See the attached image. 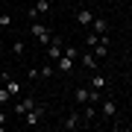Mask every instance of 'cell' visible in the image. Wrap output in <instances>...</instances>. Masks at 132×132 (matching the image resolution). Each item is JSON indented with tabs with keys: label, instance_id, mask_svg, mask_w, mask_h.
Instances as JSON below:
<instances>
[{
	"label": "cell",
	"instance_id": "cell-10",
	"mask_svg": "<svg viewBox=\"0 0 132 132\" xmlns=\"http://www.w3.org/2000/svg\"><path fill=\"white\" fill-rule=\"evenodd\" d=\"M73 100L79 106H85V103H94V100H91V88H85V85H79V88L73 91Z\"/></svg>",
	"mask_w": 132,
	"mask_h": 132
},
{
	"label": "cell",
	"instance_id": "cell-4",
	"mask_svg": "<svg viewBox=\"0 0 132 132\" xmlns=\"http://www.w3.org/2000/svg\"><path fill=\"white\" fill-rule=\"evenodd\" d=\"M62 129H82V126H88L85 123V118H82V112H71L68 118H62V123H59Z\"/></svg>",
	"mask_w": 132,
	"mask_h": 132
},
{
	"label": "cell",
	"instance_id": "cell-16",
	"mask_svg": "<svg viewBox=\"0 0 132 132\" xmlns=\"http://www.w3.org/2000/svg\"><path fill=\"white\" fill-rule=\"evenodd\" d=\"M85 41H88V47H94V44H100V41H106V44H109V35H97V32H88V38H85Z\"/></svg>",
	"mask_w": 132,
	"mask_h": 132
},
{
	"label": "cell",
	"instance_id": "cell-21",
	"mask_svg": "<svg viewBox=\"0 0 132 132\" xmlns=\"http://www.w3.org/2000/svg\"><path fill=\"white\" fill-rule=\"evenodd\" d=\"M3 103H12V94L3 88V85H0V106H3Z\"/></svg>",
	"mask_w": 132,
	"mask_h": 132
},
{
	"label": "cell",
	"instance_id": "cell-1",
	"mask_svg": "<svg viewBox=\"0 0 132 132\" xmlns=\"http://www.w3.org/2000/svg\"><path fill=\"white\" fill-rule=\"evenodd\" d=\"M29 32H32V38L38 44H41V47H47V44L53 41V35H50V29L41 24V21H29Z\"/></svg>",
	"mask_w": 132,
	"mask_h": 132
},
{
	"label": "cell",
	"instance_id": "cell-19",
	"mask_svg": "<svg viewBox=\"0 0 132 132\" xmlns=\"http://www.w3.org/2000/svg\"><path fill=\"white\" fill-rule=\"evenodd\" d=\"M12 53H15V56H24V41H21V38L12 41Z\"/></svg>",
	"mask_w": 132,
	"mask_h": 132
},
{
	"label": "cell",
	"instance_id": "cell-2",
	"mask_svg": "<svg viewBox=\"0 0 132 132\" xmlns=\"http://www.w3.org/2000/svg\"><path fill=\"white\" fill-rule=\"evenodd\" d=\"M44 114H47V109L38 103L35 109H29V112H27V114H21V118H24V123H27V126H38V123L44 120Z\"/></svg>",
	"mask_w": 132,
	"mask_h": 132
},
{
	"label": "cell",
	"instance_id": "cell-22",
	"mask_svg": "<svg viewBox=\"0 0 132 132\" xmlns=\"http://www.w3.org/2000/svg\"><path fill=\"white\" fill-rule=\"evenodd\" d=\"M65 53H68L71 59H79V50H76V47H65Z\"/></svg>",
	"mask_w": 132,
	"mask_h": 132
},
{
	"label": "cell",
	"instance_id": "cell-23",
	"mask_svg": "<svg viewBox=\"0 0 132 132\" xmlns=\"http://www.w3.org/2000/svg\"><path fill=\"white\" fill-rule=\"evenodd\" d=\"M27 76H29V79H41V73H38V68H29V73H27Z\"/></svg>",
	"mask_w": 132,
	"mask_h": 132
},
{
	"label": "cell",
	"instance_id": "cell-24",
	"mask_svg": "<svg viewBox=\"0 0 132 132\" xmlns=\"http://www.w3.org/2000/svg\"><path fill=\"white\" fill-rule=\"evenodd\" d=\"M3 126H6V112H0V132H3Z\"/></svg>",
	"mask_w": 132,
	"mask_h": 132
},
{
	"label": "cell",
	"instance_id": "cell-13",
	"mask_svg": "<svg viewBox=\"0 0 132 132\" xmlns=\"http://www.w3.org/2000/svg\"><path fill=\"white\" fill-rule=\"evenodd\" d=\"M79 62L88 68V71H97V65H100V59L94 56V53H79Z\"/></svg>",
	"mask_w": 132,
	"mask_h": 132
},
{
	"label": "cell",
	"instance_id": "cell-14",
	"mask_svg": "<svg viewBox=\"0 0 132 132\" xmlns=\"http://www.w3.org/2000/svg\"><path fill=\"white\" fill-rule=\"evenodd\" d=\"M106 85H109V82H106V76L94 71V76H91V88H94V91H106Z\"/></svg>",
	"mask_w": 132,
	"mask_h": 132
},
{
	"label": "cell",
	"instance_id": "cell-18",
	"mask_svg": "<svg viewBox=\"0 0 132 132\" xmlns=\"http://www.w3.org/2000/svg\"><path fill=\"white\" fill-rule=\"evenodd\" d=\"M82 118H85V123H91V120H94V103H85V109H82Z\"/></svg>",
	"mask_w": 132,
	"mask_h": 132
},
{
	"label": "cell",
	"instance_id": "cell-17",
	"mask_svg": "<svg viewBox=\"0 0 132 132\" xmlns=\"http://www.w3.org/2000/svg\"><path fill=\"white\" fill-rule=\"evenodd\" d=\"M38 73H41V76H53V73H56V65H53V62H44V65L38 68Z\"/></svg>",
	"mask_w": 132,
	"mask_h": 132
},
{
	"label": "cell",
	"instance_id": "cell-5",
	"mask_svg": "<svg viewBox=\"0 0 132 132\" xmlns=\"http://www.w3.org/2000/svg\"><path fill=\"white\" fill-rule=\"evenodd\" d=\"M73 18H76V24H79L82 29H91V21H94V12H91L88 6H76Z\"/></svg>",
	"mask_w": 132,
	"mask_h": 132
},
{
	"label": "cell",
	"instance_id": "cell-11",
	"mask_svg": "<svg viewBox=\"0 0 132 132\" xmlns=\"http://www.w3.org/2000/svg\"><path fill=\"white\" fill-rule=\"evenodd\" d=\"M38 106V100H32V97H24V100H18V103H15V112L18 114H27L29 109H35Z\"/></svg>",
	"mask_w": 132,
	"mask_h": 132
},
{
	"label": "cell",
	"instance_id": "cell-3",
	"mask_svg": "<svg viewBox=\"0 0 132 132\" xmlns=\"http://www.w3.org/2000/svg\"><path fill=\"white\" fill-rule=\"evenodd\" d=\"M41 15H50V0H35V3L27 9V18L29 21H38Z\"/></svg>",
	"mask_w": 132,
	"mask_h": 132
},
{
	"label": "cell",
	"instance_id": "cell-6",
	"mask_svg": "<svg viewBox=\"0 0 132 132\" xmlns=\"http://www.w3.org/2000/svg\"><path fill=\"white\" fill-rule=\"evenodd\" d=\"M0 82H3V88L12 94V100H15V97H21V88H24V85H21L18 79H15L12 73H0Z\"/></svg>",
	"mask_w": 132,
	"mask_h": 132
},
{
	"label": "cell",
	"instance_id": "cell-8",
	"mask_svg": "<svg viewBox=\"0 0 132 132\" xmlns=\"http://www.w3.org/2000/svg\"><path fill=\"white\" fill-rule=\"evenodd\" d=\"M100 114H103L106 120L118 118V103H114V100H109V97H100Z\"/></svg>",
	"mask_w": 132,
	"mask_h": 132
},
{
	"label": "cell",
	"instance_id": "cell-12",
	"mask_svg": "<svg viewBox=\"0 0 132 132\" xmlns=\"http://www.w3.org/2000/svg\"><path fill=\"white\" fill-rule=\"evenodd\" d=\"M91 29H94L97 35H106V29H109V21L103 18V15H94V21H91Z\"/></svg>",
	"mask_w": 132,
	"mask_h": 132
},
{
	"label": "cell",
	"instance_id": "cell-25",
	"mask_svg": "<svg viewBox=\"0 0 132 132\" xmlns=\"http://www.w3.org/2000/svg\"><path fill=\"white\" fill-rule=\"evenodd\" d=\"M0 50H3V38H0Z\"/></svg>",
	"mask_w": 132,
	"mask_h": 132
},
{
	"label": "cell",
	"instance_id": "cell-9",
	"mask_svg": "<svg viewBox=\"0 0 132 132\" xmlns=\"http://www.w3.org/2000/svg\"><path fill=\"white\" fill-rule=\"evenodd\" d=\"M73 62H76V59H71L68 53H62V59L56 62V71H59V73H71V71H73Z\"/></svg>",
	"mask_w": 132,
	"mask_h": 132
},
{
	"label": "cell",
	"instance_id": "cell-15",
	"mask_svg": "<svg viewBox=\"0 0 132 132\" xmlns=\"http://www.w3.org/2000/svg\"><path fill=\"white\" fill-rule=\"evenodd\" d=\"M91 53H94L97 59H106V56H109V44L100 41V44H94V47H91Z\"/></svg>",
	"mask_w": 132,
	"mask_h": 132
},
{
	"label": "cell",
	"instance_id": "cell-20",
	"mask_svg": "<svg viewBox=\"0 0 132 132\" xmlns=\"http://www.w3.org/2000/svg\"><path fill=\"white\" fill-rule=\"evenodd\" d=\"M12 21H15L12 15H0V29H9V27H12Z\"/></svg>",
	"mask_w": 132,
	"mask_h": 132
},
{
	"label": "cell",
	"instance_id": "cell-7",
	"mask_svg": "<svg viewBox=\"0 0 132 132\" xmlns=\"http://www.w3.org/2000/svg\"><path fill=\"white\" fill-rule=\"evenodd\" d=\"M62 53H65V44H62V38H53V41L47 44V62H53V65H56V62L62 59Z\"/></svg>",
	"mask_w": 132,
	"mask_h": 132
}]
</instances>
